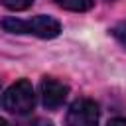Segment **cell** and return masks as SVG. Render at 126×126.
I'll return each instance as SVG.
<instances>
[{"mask_svg":"<svg viewBox=\"0 0 126 126\" xmlns=\"http://www.w3.org/2000/svg\"><path fill=\"white\" fill-rule=\"evenodd\" d=\"M0 26L10 32V33H26V35H35L41 39H51L61 33V24L59 20L51 16H33L30 20H20V18H4Z\"/></svg>","mask_w":126,"mask_h":126,"instance_id":"cell-1","label":"cell"},{"mask_svg":"<svg viewBox=\"0 0 126 126\" xmlns=\"http://www.w3.org/2000/svg\"><path fill=\"white\" fill-rule=\"evenodd\" d=\"M2 104L8 112L12 114H18V116H24V114H30L33 110V104H35V93H33V87L28 79H20L16 81L2 96Z\"/></svg>","mask_w":126,"mask_h":126,"instance_id":"cell-2","label":"cell"},{"mask_svg":"<svg viewBox=\"0 0 126 126\" xmlns=\"http://www.w3.org/2000/svg\"><path fill=\"white\" fill-rule=\"evenodd\" d=\"M67 126H98V104L91 98H77L65 116Z\"/></svg>","mask_w":126,"mask_h":126,"instance_id":"cell-3","label":"cell"},{"mask_svg":"<svg viewBox=\"0 0 126 126\" xmlns=\"http://www.w3.org/2000/svg\"><path fill=\"white\" fill-rule=\"evenodd\" d=\"M39 94H41V102L47 110H55L59 108L67 94H69V87L63 85L61 81L57 79H51V77H45L41 79V85H39Z\"/></svg>","mask_w":126,"mask_h":126,"instance_id":"cell-4","label":"cell"},{"mask_svg":"<svg viewBox=\"0 0 126 126\" xmlns=\"http://www.w3.org/2000/svg\"><path fill=\"white\" fill-rule=\"evenodd\" d=\"M53 2L69 12H87L94 6V0H53Z\"/></svg>","mask_w":126,"mask_h":126,"instance_id":"cell-5","label":"cell"},{"mask_svg":"<svg viewBox=\"0 0 126 126\" xmlns=\"http://www.w3.org/2000/svg\"><path fill=\"white\" fill-rule=\"evenodd\" d=\"M2 6H6L8 10H14V12H22V10H28L33 0H0Z\"/></svg>","mask_w":126,"mask_h":126,"instance_id":"cell-6","label":"cell"},{"mask_svg":"<svg viewBox=\"0 0 126 126\" xmlns=\"http://www.w3.org/2000/svg\"><path fill=\"white\" fill-rule=\"evenodd\" d=\"M112 35H114V37H116V39H118V41L126 47V20H124V22H120L118 26H114V28H112Z\"/></svg>","mask_w":126,"mask_h":126,"instance_id":"cell-7","label":"cell"},{"mask_svg":"<svg viewBox=\"0 0 126 126\" xmlns=\"http://www.w3.org/2000/svg\"><path fill=\"white\" fill-rule=\"evenodd\" d=\"M28 126H53L49 120H45V118H35L32 124H28Z\"/></svg>","mask_w":126,"mask_h":126,"instance_id":"cell-8","label":"cell"},{"mask_svg":"<svg viewBox=\"0 0 126 126\" xmlns=\"http://www.w3.org/2000/svg\"><path fill=\"white\" fill-rule=\"evenodd\" d=\"M106 126H126V118H112V120H108Z\"/></svg>","mask_w":126,"mask_h":126,"instance_id":"cell-9","label":"cell"},{"mask_svg":"<svg viewBox=\"0 0 126 126\" xmlns=\"http://www.w3.org/2000/svg\"><path fill=\"white\" fill-rule=\"evenodd\" d=\"M0 126H10V124H8V122H6L4 118H0Z\"/></svg>","mask_w":126,"mask_h":126,"instance_id":"cell-10","label":"cell"}]
</instances>
